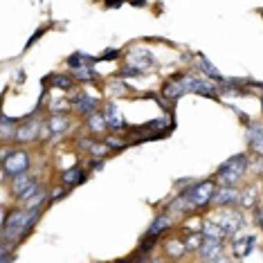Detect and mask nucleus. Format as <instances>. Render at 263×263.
I'll use <instances>...</instances> for the list:
<instances>
[{"instance_id":"1","label":"nucleus","mask_w":263,"mask_h":263,"mask_svg":"<svg viewBox=\"0 0 263 263\" xmlns=\"http://www.w3.org/2000/svg\"><path fill=\"white\" fill-rule=\"evenodd\" d=\"M41 214L43 209H34V212H27V209H14V212L5 214L3 220V241L11 243V245H18L23 238H27L32 234L34 225L41 220Z\"/></svg>"},{"instance_id":"2","label":"nucleus","mask_w":263,"mask_h":263,"mask_svg":"<svg viewBox=\"0 0 263 263\" xmlns=\"http://www.w3.org/2000/svg\"><path fill=\"white\" fill-rule=\"evenodd\" d=\"M245 171H248V155L236 153V155H232L230 160H225V162L218 166L216 178H214V180H216L220 187H236V184L243 180Z\"/></svg>"},{"instance_id":"3","label":"nucleus","mask_w":263,"mask_h":263,"mask_svg":"<svg viewBox=\"0 0 263 263\" xmlns=\"http://www.w3.org/2000/svg\"><path fill=\"white\" fill-rule=\"evenodd\" d=\"M216 189H218V182L216 180H200V182L189 184V189H184L182 196L187 198L191 209H202V207L212 205Z\"/></svg>"},{"instance_id":"4","label":"nucleus","mask_w":263,"mask_h":263,"mask_svg":"<svg viewBox=\"0 0 263 263\" xmlns=\"http://www.w3.org/2000/svg\"><path fill=\"white\" fill-rule=\"evenodd\" d=\"M32 166V160H29V153L23 151V148H3V176L5 178H16L27 173V169Z\"/></svg>"},{"instance_id":"5","label":"nucleus","mask_w":263,"mask_h":263,"mask_svg":"<svg viewBox=\"0 0 263 263\" xmlns=\"http://www.w3.org/2000/svg\"><path fill=\"white\" fill-rule=\"evenodd\" d=\"M178 79L182 81L187 92H196V95H202V97H218V88L207 79H198L194 74H178Z\"/></svg>"},{"instance_id":"6","label":"nucleus","mask_w":263,"mask_h":263,"mask_svg":"<svg viewBox=\"0 0 263 263\" xmlns=\"http://www.w3.org/2000/svg\"><path fill=\"white\" fill-rule=\"evenodd\" d=\"M41 126H43V124H41L39 119H32V115H27L18 124V130H16L14 142H16V144H29V142H34L39 137Z\"/></svg>"},{"instance_id":"7","label":"nucleus","mask_w":263,"mask_h":263,"mask_svg":"<svg viewBox=\"0 0 263 263\" xmlns=\"http://www.w3.org/2000/svg\"><path fill=\"white\" fill-rule=\"evenodd\" d=\"M70 106H72L74 112H79V115L90 117V115L97 112L99 99L97 97H90L88 92H79V95H72V99H70Z\"/></svg>"},{"instance_id":"8","label":"nucleus","mask_w":263,"mask_h":263,"mask_svg":"<svg viewBox=\"0 0 263 263\" xmlns=\"http://www.w3.org/2000/svg\"><path fill=\"white\" fill-rule=\"evenodd\" d=\"M238 198H241V191H238L236 187H220L218 184L212 205L214 207H223V209H232L234 205H238Z\"/></svg>"},{"instance_id":"9","label":"nucleus","mask_w":263,"mask_h":263,"mask_svg":"<svg viewBox=\"0 0 263 263\" xmlns=\"http://www.w3.org/2000/svg\"><path fill=\"white\" fill-rule=\"evenodd\" d=\"M216 223L223 227V232L227 236H234L236 232L241 230V225H243V214L236 212V209H225V212L218 216Z\"/></svg>"},{"instance_id":"10","label":"nucleus","mask_w":263,"mask_h":263,"mask_svg":"<svg viewBox=\"0 0 263 263\" xmlns=\"http://www.w3.org/2000/svg\"><path fill=\"white\" fill-rule=\"evenodd\" d=\"M225 254V248H223V241H212V238H205L198 250V256L200 261L205 263H214L216 259H220V256Z\"/></svg>"},{"instance_id":"11","label":"nucleus","mask_w":263,"mask_h":263,"mask_svg":"<svg viewBox=\"0 0 263 263\" xmlns=\"http://www.w3.org/2000/svg\"><path fill=\"white\" fill-rule=\"evenodd\" d=\"M104 119H106V126H108L110 133H122V130L126 128V122H124L122 112H119V108L115 104H106Z\"/></svg>"},{"instance_id":"12","label":"nucleus","mask_w":263,"mask_h":263,"mask_svg":"<svg viewBox=\"0 0 263 263\" xmlns=\"http://www.w3.org/2000/svg\"><path fill=\"white\" fill-rule=\"evenodd\" d=\"M126 61H128V68H137V70H142V72H146L148 65H153V54H151V50L142 47V50L128 52Z\"/></svg>"},{"instance_id":"13","label":"nucleus","mask_w":263,"mask_h":263,"mask_svg":"<svg viewBox=\"0 0 263 263\" xmlns=\"http://www.w3.org/2000/svg\"><path fill=\"white\" fill-rule=\"evenodd\" d=\"M171 225H173V218H171L169 212L158 214V216L153 218V223L148 225V232H146L144 236H148V238H160L166 230H171Z\"/></svg>"},{"instance_id":"14","label":"nucleus","mask_w":263,"mask_h":263,"mask_svg":"<svg viewBox=\"0 0 263 263\" xmlns=\"http://www.w3.org/2000/svg\"><path fill=\"white\" fill-rule=\"evenodd\" d=\"M70 115L68 112H52L50 119L45 122V126H47V133L50 135H61L65 133V130L70 128Z\"/></svg>"},{"instance_id":"15","label":"nucleus","mask_w":263,"mask_h":263,"mask_svg":"<svg viewBox=\"0 0 263 263\" xmlns=\"http://www.w3.org/2000/svg\"><path fill=\"white\" fill-rule=\"evenodd\" d=\"M83 182H86V169L83 166H72V169H65L61 173V184L65 189H74Z\"/></svg>"},{"instance_id":"16","label":"nucleus","mask_w":263,"mask_h":263,"mask_svg":"<svg viewBox=\"0 0 263 263\" xmlns=\"http://www.w3.org/2000/svg\"><path fill=\"white\" fill-rule=\"evenodd\" d=\"M39 180L34 176H29V173H23V176H16V178H11V194H14V198L18 200L25 191H29L36 184Z\"/></svg>"},{"instance_id":"17","label":"nucleus","mask_w":263,"mask_h":263,"mask_svg":"<svg viewBox=\"0 0 263 263\" xmlns=\"http://www.w3.org/2000/svg\"><path fill=\"white\" fill-rule=\"evenodd\" d=\"M166 256H169L171 261H180L182 256H187V248H184V241L182 238H171V241H166Z\"/></svg>"},{"instance_id":"18","label":"nucleus","mask_w":263,"mask_h":263,"mask_svg":"<svg viewBox=\"0 0 263 263\" xmlns=\"http://www.w3.org/2000/svg\"><path fill=\"white\" fill-rule=\"evenodd\" d=\"M95 61H99V59H95V57H88L86 52H77V54L72 57H68V68L70 70H81V68H92V63Z\"/></svg>"},{"instance_id":"19","label":"nucleus","mask_w":263,"mask_h":263,"mask_svg":"<svg viewBox=\"0 0 263 263\" xmlns=\"http://www.w3.org/2000/svg\"><path fill=\"white\" fill-rule=\"evenodd\" d=\"M184 92H187V90H184L182 81H180V79H178V77H173V79H171V81H166V83H164V88H162V95H164V97H166V99H171V101L180 99V97H182V95H184Z\"/></svg>"},{"instance_id":"20","label":"nucleus","mask_w":263,"mask_h":263,"mask_svg":"<svg viewBox=\"0 0 263 263\" xmlns=\"http://www.w3.org/2000/svg\"><path fill=\"white\" fill-rule=\"evenodd\" d=\"M200 232H202V236L212 238V241H225V238H227V234L223 232V227H220L216 220H205Z\"/></svg>"},{"instance_id":"21","label":"nucleus","mask_w":263,"mask_h":263,"mask_svg":"<svg viewBox=\"0 0 263 263\" xmlns=\"http://www.w3.org/2000/svg\"><path fill=\"white\" fill-rule=\"evenodd\" d=\"M45 83H52V88H59V90H72L77 86V81L70 74H50Z\"/></svg>"},{"instance_id":"22","label":"nucleus","mask_w":263,"mask_h":263,"mask_svg":"<svg viewBox=\"0 0 263 263\" xmlns=\"http://www.w3.org/2000/svg\"><path fill=\"white\" fill-rule=\"evenodd\" d=\"M182 241H184V248H187V252L194 254V252H198V250H200V245H202V241H205V236H202V232H187V234L182 236Z\"/></svg>"},{"instance_id":"23","label":"nucleus","mask_w":263,"mask_h":263,"mask_svg":"<svg viewBox=\"0 0 263 263\" xmlns=\"http://www.w3.org/2000/svg\"><path fill=\"white\" fill-rule=\"evenodd\" d=\"M196 63H198V68H200V70H202V72H205L207 77H212V79H216V81H220V83L225 81V77L218 72V68H216V65H212V63L207 61V57L198 54V57H196Z\"/></svg>"},{"instance_id":"24","label":"nucleus","mask_w":263,"mask_h":263,"mask_svg":"<svg viewBox=\"0 0 263 263\" xmlns=\"http://www.w3.org/2000/svg\"><path fill=\"white\" fill-rule=\"evenodd\" d=\"M256 202H259V191H256V187H248V189L241 191L238 205H241L243 209H254Z\"/></svg>"},{"instance_id":"25","label":"nucleus","mask_w":263,"mask_h":263,"mask_svg":"<svg viewBox=\"0 0 263 263\" xmlns=\"http://www.w3.org/2000/svg\"><path fill=\"white\" fill-rule=\"evenodd\" d=\"M254 241L256 238L250 236V234H245L243 238H236L234 241V254L236 256H248L250 252H252V248H254Z\"/></svg>"},{"instance_id":"26","label":"nucleus","mask_w":263,"mask_h":263,"mask_svg":"<svg viewBox=\"0 0 263 263\" xmlns=\"http://www.w3.org/2000/svg\"><path fill=\"white\" fill-rule=\"evenodd\" d=\"M16 124H21L18 119H11L7 115H3V124H0V128H3V142H9L16 137V130H18Z\"/></svg>"},{"instance_id":"27","label":"nucleus","mask_w":263,"mask_h":263,"mask_svg":"<svg viewBox=\"0 0 263 263\" xmlns=\"http://www.w3.org/2000/svg\"><path fill=\"white\" fill-rule=\"evenodd\" d=\"M88 130H90V133H106V130H108L104 112H95V115L88 117Z\"/></svg>"},{"instance_id":"28","label":"nucleus","mask_w":263,"mask_h":263,"mask_svg":"<svg viewBox=\"0 0 263 263\" xmlns=\"http://www.w3.org/2000/svg\"><path fill=\"white\" fill-rule=\"evenodd\" d=\"M45 200H47V189L43 187V189H41L36 196H34V198H29L27 202H23V209H27V212H34V209H41V205H43Z\"/></svg>"},{"instance_id":"29","label":"nucleus","mask_w":263,"mask_h":263,"mask_svg":"<svg viewBox=\"0 0 263 263\" xmlns=\"http://www.w3.org/2000/svg\"><path fill=\"white\" fill-rule=\"evenodd\" d=\"M70 77L74 81H95L97 72H95V68H81V70H70Z\"/></svg>"},{"instance_id":"30","label":"nucleus","mask_w":263,"mask_h":263,"mask_svg":"<svg viewBox=\"0 0 263 263\" xmlns=\"http://www.w3.org/2000/svg\"><path fill=\"white\" fill-rule=\"evenodd\" d=\"M263 135V124H259V122H252L248 126V142L250 140H256V137H261Z\"/></svg>"},{"instance_id":"31","label":"nucleus","mask_w":263,"mask_h":263,"mask_svg":"<svg viewBox=\"0 0 263 263\" xmlns=\"http://www.w3.org/2000/svg\"><path fill=\"white\" fill-rule=\"evenodd\" d=\"M248 144H250V151L256 153V155H261V158H263V135H261V137H256V140H250Z\"/></svg>"},{"instance_id":"32","label":"nucleus","mask_w":263,"mask_h":263,"mask_svg":"<svg viewBox=\"0 0 263 263\" xmlns=\"http://www.w3.org/2000/svg\"><path fill=\"white\" fill-rule=\"evenodd\" d=\"M104 144L108 146V148H122V146H124V140H119L117 135H106Z\"/></svg>"},{"instance_id":"33","label":"nucleus","mask_w":263,"mask_h":263,"mask_svg":"<svg viewBox=\"0 0 263 263\" xmlns=\"http://www.w3.org/2000/svg\"><path fill=\"white\" fill-rule=\"evenodd\" d=\"M110 151V148L108 146H106L104 144V142H97V144H95L92 148H90V153L95 155V158H101V155H106V153H108Z\"/></svg>"},{"instance_id":"34","label":"nucleus","mask_w":263,"mask_h":263,"mask_svg":"<svg viewBox=\"0 0 263 263\" xmlns=\"http://www.w3.org/2000/svg\"><path fill=\"white\" fill-rule=\"evenodd\" d=\"M140 74H144V72H142V70H137V68H122L117 72L119 79H124V77H140Z\"/></svg>"},{"instance_id":"35","label":"nucleus","mask_w":263,"mask_h":263,"mask_svg":"<svg viewBox=\"0 0 263 263\" xmlns=\"http://www.w3.org/2000/svg\"><path fill=\"white\" fill-rule=\"evenodd\" d=\"M119 57V52L117 50H106L104 54L99 57V61H112V59H117Z\"/></svg>"},{"instance_id":"36","label":"nucleus","mask_w":263,"mask_h":263,"mask_svg":"<svg viewBox=\"0 0 263 263\" xmlns=\"http://www.w3.org/2000/svg\"><path fill=\"white\" fill-rule=\"evenodd\" d=\"M124 3H104V7L106 9H117V7H122Z\"/></svg>"},{"instance_id":"37","label":"nucleus","mask_w":263,"mask_h":263,"mask_svg":"<svg viewBox=\"0 0 263 263\" xmlns=\"http://www.w3.org/2000/svg\"><path fill=\"white\" fill-rule=\"evenodd\" d=\"M214 263H232V259H230V256H227V254H223V256H220V259H216Z\"/></svg>"},{"instance_id":"38","label":"nucleus","mask_w":263,"mask_h":263,"mask_svg":"<svg viewBox=\"0 0 263 263\" xmlns=\"http://www.w3.org/2000/svg\"><path fill=\"white\" fill-rule=\"evenodd\" d=\"M117 263H137V261L133 259V256H128V259H122V261H117Z\"/></svg>"},{"instance_id":"39","label":"nucleus","mask_w":263,"mask_h":263,"mask_svg":"<svg viewBox=\"0 0 263 263\" xmlns=\"http://www.w3.org/2000/svg\"><path fill=\"white\" fill-rule=\"evenodd\" d=\"M261 110H263V95H261Z\"/></svg>"}]
</instances>
